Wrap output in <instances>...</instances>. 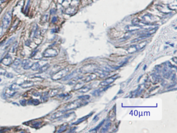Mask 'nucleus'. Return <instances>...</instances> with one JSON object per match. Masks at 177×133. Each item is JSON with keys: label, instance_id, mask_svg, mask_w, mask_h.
Wrapping results in <instances>:
<instances>
[{"label": "nucleus", "instance_id": "1", "mask_svg": "<svg viewBox=\"0 0 177 133\" xmlns=\"http://www.w3.org/2000/svg\"><path fill=\"white\" fill-rule=\"evenodd\" d=\"M69 72V68L68 67L64 68L63 69H61L58 72L55 73L54 75H53V76L51 77V79L54 81H58L63 78L65 76V75H67Z\"/></svg>", "mask_w": 177, "mask_h": 133}, {"label": "nucleus", "instance_id": "2", "mask_svg": "<svg viewBox=\"0 0 177 133\" xmlns=\"http://www.w3.org/2000/svg\"><path fill=\"white\" fill-rule=\"evenodd\" d=\"M12 20V13L8 12L4 16L2 20V27L4 29H7L10 25Z\"/></svg>", "mask_w": 177, "mask_h": 133}, {"label": "nucleus", "instance_id": "3", "mask_svg": "<svg viewBox=\"0 0 177 133\" xmlns=\"http://www.w3.org/2000/svg\"><path fill=\"white\" fill-rule=\"evenodd\" d=\"M82 103L81 101H77V100L74 101L72 102H71L70 103L68 104L67 106H65V108H64V110L66 112L71 110L76 109V108L80 107L81 106H82Z\"/></svg>", "mask_w": 177, "mask_h": 133}, {"label": "nucleus", "instance_id": "4", "mask_svg": "<svg viewBox=\"0 0 177 133\" xmlns=\"http://www.w3.org/2000/svg\"><path fill=\"white\" fill-rule=\"evenodd\" d=\"M43 55L45 57H52L58 55V52L54 49L50 48L44 51Z\"/></svg>", "mask_w": 177, "mask_h": 133}, {"label": "nucleus", "instance_id": "5", "mask_svg": "<svg viewBox=\"0 0 177 133\" xmlns=\"http://www.w3.org/2000/svg\"><path fill=\"white\" fill-rule=\"evenodd\" d=\"M95 65L93 64H88L86 65L84 67H83L80 69V72L81 73H87L89 72H92V71H95L96 69V67H95Z\"/></svg>", "mask_w": 177, "mask_h": 133}, {"label": "nucleus", "instance_id": "6", "mask_svg": "<svg viewBox=\"0 0 177 133\" xmlns=\"http://www.w3.org/2000/svg\"><path fill=\"white\" fill-rule=\"evenodd\" d=\"M157 29H158V28H156V27L152 28V29H149L145 30L144 31H142V32H140L138 33L140 34L141 35H146V36L149 37L152 34L155 33Z\"/></svg>", "mask_w": 177, "mask_h": 133}, {"label": "nucleus", "instance_id": "7", "mask_svg": "<svg viewBox=\"0 0 177 133\" xmlns=\"http://www.w3.org/2000/svg\"><path fill=\"white\" fill-rule=\"evenodd\" d=\"M141 28H142V26L139 25H128L125 27L126 30L128 32H133L135 30H138Z\"/></svg>", "mask_w": 177, "mask_h": 133}, {"label": "nucleus", "instance_id": "8", "mask_svg": "<svg viewBox=\"0 0 177 133\" xmlns=\"http://www.w3.org/2000/svg\"><path fill=\"white\" fill-rule=\"evenodd\" d=\"M117 78V77H115L114 76H113V77H110L107 79H105V81L102 82L101 83H100V85L102 86H108L109 85H110V84L112 83H113L115 81V79Z\"/></svg>", "mask_w": 177, "mask_h": 133}, {"label": "nucleus", "instance_id": "9", "mask_svg": "<svg viewBox=\"0 0 177 133\" xmlns=\"http://www.w3.org/2000/svg\"><path fill=\"white\" fill-rule=\"evenodd\" d=\"M22 66H23V67L25 69H28L29 68H31V66L33 64L32 62L29 60H24L21 63Z\"/></svg>", "mask_w": 177, "mask_h": 133}, {"label": "nucleus", "instance_id": "10", "mask_svg": "<svg viewBox=\"0 0 177 133\" xmlns=\"http://www.w3.org/2000/svg\"><path fill=\"white\" fill-rule=\"evenodd\" d=\"M36 83L32 81H25L24 83L20 85V87L24 89L30 88L35 85Z\"/></svg>", "mask_w": 177, "mask_h": 133}, {"label": "nucleus", "instance_id": "11", "mask_svg": "<svg viewBox=\"0 0 177 133\" xmlns=\"http://www.w3.org/2000/svg\"><path fill=\"white\" fill-rule=\"evenodd\" d=\"M12 58L11 56L9 55H6L4 58L3 59L2 62V63L5 65H10L12 63Z\"/></svg>", "mask_w": 177, "mask_h": 133}, {"label": "nucleus", "instance_id": "12", "mask_svg": "<svg viewBox=\"0 0 177 133\" xmlns=\"http://www.w3.org/2000/svg\"><path fill=\"white\" fill-rule=\"evenodd\" d=\"M65 112V110H63V111H60L57 112L56 113H55L54 114H53L50 117L51 119H56L57 118H59L61 117L64 114V112Z\"/></svg>", "mask_w": 177, "mask_h": 133}, {"label": "nucleus", "instance_id": "13", "mask_svg": "<svg viewBox=\"0 0 177 133\" xmlns=\"http://www.w3.org/2000/svg\"><path fill=\"white\" fill-rule=\"evenodd\" d=\"M95 72L96 73H97L98 74H99V76L101 77H104L106 76H107V72L105 70H101V69H96Z\"/></svg>", "mask_w": 177, "mask_h": 133}, {"label": "nucleus", "instance_id": "14", "mask_svg": "<svg viewBox=\"0 0 177 133\" xmlns=\"http://www.w3.org/2000/svg\"><path fill=\"white\" fill-rule=\"evenodd\" d=\"M15 94V92L14 91V90L11 89L10 88L7 89L5 91V94L7 97H11L14 96Z\"/></svg>", "mask_w": 177, "mask_h": 133}, {"label": "nucleus", "instance_id": "15", "mask_svg": "<svg viewBox=\"0 0 177 133\" xmlns=\"http://www.w3.org/2000/svg\"><path fill=\"white\" fill-rule=\"evenodd\" d=\"M50 65L48 64H46L45 65H43L42 67L39 69V73H42L44 72H45L47 70V69L49 68Z\"/></svg>", "mask_w": 177, "mask_h": 133}, {"label": "nucleus", "instance_id": "16", "mask_svg": "<svg viewBox=\"0 0 177 133\" xmlns=\"http://www.w3.org/2000/svg\"><path fill=\"white\" fill-rule=\"evenodd\" d=\"M91 89V87L90 86H86L85 87H82L81 89L79 90V92L80 93H85L89 91Z\"/></svg>", "mask_w": 177, "mask_h": 133}, {"label": "nucleus", "instance_id": "17", "mask_svg": "<svg viewBox=\"0 0 177 133\" xmlns=\"http://www.w3.org/2000/svg\"><path fill=\"white\" fill-rule=\"evenodd\" d=\"M41 67L40 66V64H39V62H37V63L32 64L31 68L32 70H38Z\"/></svg>", "mask_w": 177, "mask_h": 133}, {"label": "nucleus", "instance_id": "18", "mask_svg": "<svg viewBox=\"0 0 177 133\" xmlns=\"http://www.w3.org/2000/svg\"><path fill=\"white\" fill-rule=\"evenodd\" d=\"M92 113H91L90 114L88 115H87V116H86L83 117H82V118H79V119H78V120H77V121L76 123H73V124H74V125H77V124H79L80 123L82 122L83 121H85V119H87V118L88 117H89V116H91V115H92Z\"/></svg>", "mask_w": 177, "mask_h": 133}, {"label": "nucleus", "instance_id": "19", "mask_svg": "<svg viewBox=\"0 0 177 133\" xmlns=\"http://www.w3.org/2000/svg\"><path fill=\"white\" fill-rule=\"evenodd\" d=\"M96 77H97L96 75L94 74H91L90 75H88V76H87L85 78V82H89V81H91L92 80L96 78Z\"/></svg>", "mask_w": 177, "mask_h": 133}, {"label": "nucleus", "instance_id": "20", "mask_svg": "<svg viewBox=\"0 0 177 133\" xmlns=\"http://www.w3.org/2000/svg\"><path fill=\"white\" fill-rule=\"evenodd\" d=\"M58 89H52L50 91V92H49V96L51 97H54L55 96H56L57 94L58 93Z\"/></svg>", "mask_w": 177, "mask_h": 133}, {"label": "nucleus", "instance_id": "21", "mask_svg": "<svg viewBox=\"0 0 177 133\" xmlns=\"http://www.w3.org/2000/svg\"><path fill=\"white\" fill-rule=\"evenodd\" d=\"M48 96H49V94L47 92H44L43 94H42V97H41V99L43 101H47L48 99Z\"/></svg>", "mask_w": 177, "mask_h": 133}, {"label": "nucleus", "instance_id": "22", "mask_svg": "<svg viewBox=\"0 0 177 133\" xmlns=\"http://www.w3.org/2000/svg\"><path fill=\"white\" fill-rule=\"evenodd\" d=\"M40 102L38 99H32L31 100H30L29 101V103L30 104H33L34 105H37L39 104Z\"/></svg>", "mask_w": 177, "mask_h": 133}, {"label": "nucleus", "instance_id": "23", "mask_svg": "<svg viewBox=\"0 0 177 133\" xmlns=\"http://www.w3.org/2000/svg\"><path fill=\"white\" fill-rule=\"evenodd\" d=\"M84 83L83 82H79V83H77L76 85L75 86V87L74 88V89L76 90L79 89H81L83 86Z\"/></svg>", "mask_w": 177, "mask_h": 133}, {"label": "nucleus", "instance_id": "24", "mask_svg": "<svg viewBox=\"0 0 177 133\" xmlns=\"http://www.w3.org/2000/svg\"><path fill=\"white\" fill-rule=\"evenodd\" d=\"M81 78H82V77H79V76H77V77H75V78H74L72 80V81H71L70 83H69V85H73V84L76 83L78 81V80H79V79Z\"/></svg>", "mask_w": 177, "mask_h": 133}, {"label": "nucleus", "instance_id": "25", "mask_svg": "<svg viewBox=\"0 0 177 133\" xmlns=\"http://www.w3.org/2000/svg\"><path fill=\"white\" fill-rule=\"evenodd\" d=\"M20 64H21V60L19 59H16L14 61V62H13V65H14L15 66H16V67L18 66Z\"/></svg>", "mask_w": 177, "mask_h": 133}, {"label": "nucleus", "instance_id": "26", "mask_svg": "<svg viewBox=\"0 0 177 133\" xmlns=\"http://www.w3.org/2000/svg\"><path fill=\"white\" fill-rule=\"evenodd\" d=\"M110 125H111V123H108L107 124H106V125L103 128L102 131H101V132L104 133V132H107V131L108 130L109 128L110 127Z\"/></svg>", "mask_w": 177, "mask_h": 133}, {"label": "nucleus", "instance_id": "27", "mask_svg": "<svg viewBox=\"0 0 177 133\" xmlns=\"http://www.w3.org/2000/svg\"><path fill=\"white\" fill-rule=\"evenodd\" d=\"M104 120H103V121H102L100 124H99V125H98V126H97L95 128H94V129H93V130H92L91 131H90V132H91V131H97V130H98L99 129V128L101 126V125H103V124L104 123Z\"/></svg>", "mask_w": 177, "mask_h": 133}, {"label": "nucleus", "instance_id": "28", "mask_svg": "<svg viewBox=\"0 0 177 133\" xmlns=\"http://www.w3.org/2000/svg\"><path fill=\"white\" fill-rule=\"evenodd\" d=\"M66 128H67V125H64L61 126V127L58 130V132L60 133V132L64 131L66 129Z\"/></svg>", "mask_w": 177, "mask_h": 133}, {"label": "nucleus", "instance_id": "29", "mask_svg": "<svg viewBox=\"0 0 177 133\" xmlns=\"http://www.w3.org/2000/svg\"><path fill=\"white\" fill-rule=\"evenodd\" d=\"M17 43H15L14 45H13V46L12 47L11 49L10 50L11 52H13V53L16 50V49L17 48Z\"/></svg>", "mask_w": 177, "mask_h": 133}, {"label": "nucleus", "instance_id": "30", "mask_svg": "<svg viewBox=\"0 0 177 133\" xmlns=\"http://www.w3.org/2000/svg\"><path fill=\"white\" fill-rule=\"evenodd\" d=\"M10 89L12 90H16L18 89V86H17V85L16 83H14L13 84V85H12L11 86V87H10Z\"/></svg>", "mask_w": 177, "mask_h": 133}, {"label": "nucleus", "instance_id": "31", "mask_svg": "<svg viewBox=\"0 0 177 133\" xmlns=\"http://www.w3.org/2000/svg\"><path fill=\"white\" fill-rule=\"evenodd\" d=\"M48 15H44L42 17V20H44V22H46L47 21V19H48Z\"/></svg>", "mask_w": 177, "mask_h": 133}, {"label": "nucleus", "instance_id": "32", "mask_svg": "<svg viewBox=\"0 0 177 133\" xmlns=\"http://www.w3.org/2000/svg\"><path fill=\"white\" fill-rule=\"evenodd\" d=\"M89 98H90V97H89V96H88V95H87V96H81V97H79V98H81V99H82L86 100V99H89Z\"/></svg>", "mask_w": 177, "mask_h": 133}, {"label": "nucleus", "instance_id": "33", "mask_svg": "<svg viewBox=\"0 0 177 133\" xmlns=\"http://www.w3.org/2000/svg\"><path fill=\"white\" fill-rule=\"evenodd\" d=\"M57 19H57V17H55V16L53 17L52 19H51V23H53V24H54L55 23H56V22L57 21Z\"/></svg>", "mask_w": 177, "mask_h": 133}, {"label": "nucleus", "instance_id": "34", "mask_svg": "<svg viewBox=\"0 0 177 133\" xmlns=\"http://www.w3.org/2000/svg\"><path fill=\"white\" fill-rule=\"evenodd\" d=\"M3 29L4 28H3V27L1 26L0 27V37L2 36V35L3 34Z\"/></svg>", "mask_w": 177, "mask_h": 133}, {"label": "nucleus", "instance_id": "35", "mask_svg": "<svg viewBox=\"0 0 177 133\" xmlns=\"http://www.w3.org/2000/svg\"><path fill=\"white\" fill-rule=\"evenodd\" d=\"M20 103L22 105H25L26 104V101L25 100H21Z\"/></svg>", "mask_w": 177, "mask_h": 133}, {"label": "nucleus", "instance_id": "36", "mask_svg": "<svg viewBox=\"0 0 177 133\" xmlns=\"http://www.w3.org/2000/svg\"><path fill=\"white\" fill-rule=\"evenodd\" d=\"M56 10H55V9H51V10L50 12H51V14H55L56 13Z\"/></svg>", "mask_w": 177, "mask_h": 133}, {"label": "nucleus", "instance_id": "37", "mask_svg": "<svg viewBox=\"0 0 177 133\" xmlns=\"http://www.w3.org/2000/svg\"><path fill=\"white\" fill-rule=\"evenodd\" d=\"M39 124H40V123L37 122V123H36L34 124V126H39Z\"/></svg>", "mask_w": 177, "mask_h": 133}, {"label": "nucleus", "instance_id": "38", "mask_svg": "<svg viewBox=\"0 0 177 133\" xmlns=\"http://www.w3.org/2000/svg\"><path fill=\"white\" fill-rule=\"evenodd\" d=\"M1 11H2V8H1V7H0V13H1Z\"/></svg>", "mask_w": 177, "mask_h": 133}]
</instances>
